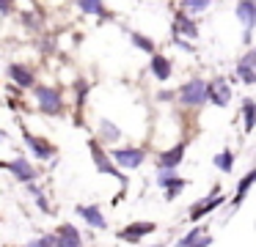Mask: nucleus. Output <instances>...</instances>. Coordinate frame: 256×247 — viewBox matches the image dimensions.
<instances>
[{
	"label": "nucleus",
	"mask_w": 256,
	"mask_h": 247,
	"mask_svg": "<svg viewBox=\"0 0 256 247\" xmlns=\"http://www.w3.org/2000/svg\"><path fill=\"white\" fill-rule=\"evenodd\" d=\"M149 71H152V74H154L160 82H166L168 77L174 74V71H171V60H168L166 55H160V52L152 55V60H149Z\"/></svg>",
	"instance_id": "nucleus-18"
},
{
	"label": "nucleus",
	"mask_w": 256,
	"mask_h": 247,
	"mask_svg": "<svg viewBox=\"0 0 256 247\" xmlns=\"http://www.w3.org/2000/svg\"><path fill=\"white\" fill-rule=\"evenodd\" d=\"M36 104H39V110L44 115H50V118H56V115L64 113V96L56 91V88L50 85H36Z\"/></svg>",
	"instance_id": "nucleus-3"
},
{
	"label": "nucleus",
	"mask_w": 256,
	"mask_h": 247,
	"mask_svg": "<svg viewBox=\"0 0 256 247\" xmlns=\"http://www.w3.org/2000/svg\"><path fill=\"white\" fill-rule=\"evenodd\" d=\"M22 143L28 146V151L34 154L39 162H47V159H52V157H56V151H58L52 143H47L44 137L34 135V132H28V129H22Z\"/></svg>",
	"instance_id": "nucleus-6"
},
{
	"label": "nucleus",
	"mask_w": 256,
	"mask_h": 247,
	"mask_svg": "<svg viewBox=\"0 0 256 247\" xmlns=\"http://www.w3.org/2000/svg\"><path fill=\"white\" fill-rule=\"evenodd\" d=\"M171 33H174V38L188 36L190 41H193V38H198V27H196V22L190 19V14H184V11H179V14L174 16V27H171Z\"/></svg>",
	"instance_id": "nucleus-15"
},
{
	"label": "nucleus",
	"mask_w": 256,
	"mask_h": 247,
	"mask_svg": "<svg viewBox=\"0 0 256 247\" xmlns=\"http://www.w3.org/2000/svg\"><path fill=\"white\" fill-rule=\"evenodd\" d=\"M157 231V223H146V220H140V223H130L124 225L122 231H118V239L122 242H130V245H140V242L146 239V236H152Z\"/></svg>",
	"instance_id": "nucleus-9"
},
{
	"label": "nucleus",
	"mask_w": 256,
	"mask_h": 247,
	"mask_svg": "<svg viewBox=\"0 0 256 247\" xmlns=\"http://www.w3.org/2000/svg\"><path fill=\"white\" fill-rule=\"evenodd\" d=\"M184 154H188V140L176 143V146L166 148V151L157 157V170H176L184 162Z\"/></svg>",
	"instance_id": "nucleus-12"
},
{
	"label": "nucleus",
	"mask_w": 256,
	"mask_h": 247,
	"mask_svg": "<svg viewBox=\"0 0 256 247\" xmlns=\"http://www.w3.org/2000/svg\"><path fill=\"white\" fill-rule=\"evenodd\" d=\"M6 137H8V135H6V132H3V129H0V143L6 140Z\"/></svg>",
	"instance_id": "nucleus-34"
},
{
	"label": "nucleus",
	"mask_w": 256,
	"mask_h": 247,
	"mask_svg": "<svg viewBox=\"0 0 256 247\" xmlns=\"http://www.w3.org/2000/svg\"><path fill=\"white\" fill-rule=\"evenodd\" d=\"M176 99L182 107H193L198 110L201 104L206 102V80H201V77H193V80H188L182 88L176 91Z\"/></svg>",
	"instance_id": "nucleus-2"
},
{
	"label": "nucleus",
	"mask_w": 256,
	"mask_h": 247,
	"mask_svg": "<svg viewBox=\"0 0 256 247\" xmlns=\"http://www.w3.org/2000/svg\"><path fill=\"white\" fill-rule=\"evenodd\" d=\"M12 8V0H0V11H8Z\"/></svg>",
	"instance_id": "nucleus-33"
},
{
	"label": "nucleus",
	"mask_w": 256,
	"mask_h": 247,
	"mask_svg": "<svg viewBox=\"0 0 256 247\" xmlns=\"http://www.w3.org/2000/svg\"><path fill=\"white\" fill-rule=\"evenodd\" d=\"M78 8L83 14H91V16H108L105 0H78Z\"/></svg>",
	"instance_id": "nucleus-23"
},
{
	"label": "nucleus",
	"mask_w": 256,
	"mask_h": 247,
	"mask_svg": "<svg viewBox=\"0 0 256 247\" xmlns=\"http://www.w3.org/2000/svg\"><path fill=\"white\" fill-rule=\"evenodd\" d=\"M74 212H78V217L83 220L86 225H91L94 231H105L108 228V220H105V214H102V209L96 206V203H83V206H74Z\"/></svg>",
	"instance_id": "nucleus-13"
},
{
	"label": "nucleus",
	"mask_w": 256,
	"mask_h": 247,
	"mask_svg": "<svg viewBox=\"0 0 256 247\" xmlns=\"http://www.w3.org/2000/svg\"><path fill=\"white\" fill-rule=\"evenodd\" d=\"M154 247H166V245H154Z\"/></svg>",
	"instance_id": "nucleus-35"
},
{
	"label": "nucleus",
	"mask_w": 256,
	"mask_h": 247,
	"mask_svg": "<svg viewBox=\"0 0 256 247\" xmlns=\"http://www.w3.org/2000/svg\"><path fill=\"white\" fill-rule=\"evenodd\" d=\"M25 247H56V234H44V236H39V239L28 242Z\"/></svg>",
	"instance_id": "nucleus-29"
},
{
	"label": "nucleus",
	"mask_w": 256,
	"mask_h": 247,
	"mask_svg": "<svg viewBox=\"0 0 256 247\" xmlns=\"http://www.w3.org/2000/svg\"><path fill=\"white\" fill-rule=\"evenodd\" d=\"M157 187L162 190L166 201H174V198H179V192L188 187V179L176 176V170H160V173H157Z\"/></svg>",
	"instance_id": "nucleus-7"
},
{
	"label": "nucleus",
	"mask_w": 256,
	"mask_h": 247,
	"mask_svg": "<svg viewBox=\"0 0 256 247\" xmlns=\"http://www.w3.org/2000/svg\"><path fill=\"white\" fill-rule=\"evenodd\" d=\"M237 63H242V66H248L250 71H256V47H250L248 52H245L242 58L237 60Z\"/></svg>",
	"instance_id": "nucleus-30"
},
{
	"label": "nucleus",
	"mask_w": 256,
	"mask_h": 247,
	"mask_svg": "<svg viewBox=\"0 0 256 247\" xmlns=\"http://www.w3.org/2000/svg\"><path fill=\"white\" fill-rule=\"evenodd\" d=\"M56 247H83V236L72 223H61L56 228Z\"/></svg>",
	"instance_id": "nucleus-14"
},
{
	"label": "nucleus",
	"mask_w": 256,
	"mask_h": 247,
	"mask_svg": "<svg viewBox=\"0 0 256 247\" xmlns=\"http://www.w3.org/2000/svg\"><path fill=\"white\" fill-rule=\"evenodd\" d=\"M223 203H226V195H223L220 190L210 192V195H206V198H201V201H196L193 206H190V212H188L190 223H198V220H204L206 214H212V212H215V209H220Z\"/></svg>",
	"instance_id": "nucleus-4"
},
{
	"label": "nucleus",
	"mask_w": 256,
	"mask_h": 247,
	"mask_svg": "<svg viewBox=\"0 0 256 247\" xmlns=\"http://www.w3.org/2000/svg\"><path fill=\"white\" fill-rule=\"evenodd\" d=\"M234 71H237V77L245 82V85H256V71H250L248 66L237 63V66H234Z\"/></svg>",
	"instance_id": "nucleus-27"
},
{
	"label": "nucleus",
	"mask_w": 256,
	"mask_h": 247,
	"mask_svg": "<svg viewBox=\"0 0 256 247\" xmlns=\"http://www.w3.org/2000/svg\"><path fill=\"white\" fill-rule=\"evenodd\" d=\"M88 80H78V85H74V99H78V107H83L86 99H88Z\"/></svg>",
	"instance_id": "nucleus-28"
},
{
	"label": "nucleus",
	"mask_w": 256,
	"mask_h": 247,
	"mask_svg": "<svg viewBox=\"0 0 256 247\" xmlns=\"http://www.w3.org/2000/svg\"><path fill=\"white\" fill-rule=\"evenodd\" d=\"M174 96H176L174 91H160V93H157V99H160V102H171Z\"/></svg>",
	"instance_id": "nucleus-31"
},
{
	"label": "nucleus",
	"mask_w": 256,
	"mask_h": 247,
	"mask_svg": "<svg viewBox=\"0 0 256 247\" xmlns=\"http://www.w3.org/2000/svg\"><path fill=\"white\" fill-rule=\"evenodd\" d=\"M212 165H215L220 173H232V170H234V151H232V148L218 151L215 157H212Z\"/></svg>",
	"instance_id": "nucleus-21"
},
{
	"label": "nucleus",
	"mask_w": 256,
	"mask_h": 247,
	"mask_svg": "<svg viewBox=\"0 0 256 247\" xmlns=\"http://www.w3.org/2000/svg\"><path fill=\"white\" fill-rule=\"evenodd\" d=\"M212 5V0H182V11L184 14H201Z\"/></svg>",
	"instance_id": "nucleus-25"
},
{
	"label": "nucleus",
	"mask_w": 256,
	"mask_h": 247,
	"mask_svg": "<svg viewBox=\"0 0 256 247\" xmlns=\"http://www.w3.org/2000/svg\"><path fill=\"white\" fill-rule=\"evenodd\" d=\"M254 184H256V168H250L248 173L237 181V192H234V198H232V212H237V209L242 206V201L248 198V192H250Z\"/></svg>",
	"instance_id": "nucleus-17"
},
{
	"label": "nucleus",
	"mask_w": 256,
	"mask_h": 247,
	"mask_svg": "<svg viewBox=\"0 0 256 247\" xmlns=\"http://www.w3.org/2000/svg\"><path fill=\"white\" fill-rule=\"evenodd\" d=\"M6 170L14 176V181H20V184H34L36 176H39V170H36L34 165H30V159H25V157L8 159V162H6Z\"/></svg>",
	"instance_id": "nucleus-10"
},
{
	"label": "nucleus",
	"mask_w": 256,
	"mask_h": 247,
	"mask_svg": "<svg viewBox=\"0 0 256 247\" xmlns=\"http://www.w3.org/2000/svg\"><path fill=\"white\" fill-rule=\"evenodd\" d=\"M130 41H132L135 49H140V52H149V55H154V49H157L154 38L144 36V33H138V30H130Z\"/></svg>",
	"instance_id": "nucleus-22"
},
{
	"label": "nucleus",
	"mask_w": 256,
	"mask_h": 247,
	"mask_svg": "<svg viewBox=\"0 0 256 247\" xmlns=\"http://www.w3.org/2000/svg\"><path fill=\"white\" fill-rule=\"evenodd\" d=\"M206 102H212L215 107H226V104L232 102V85H228V80L212 77V80L206 82Z\"/></svg>",
	"instance_id": "nucleus-11"
},
{
	"label": "nucleus",
	"mask_w": 256,
	"mask_h": 247,
	"mask_svg": "<svg viewBox=\"0 0 256 247\" xmlns=\"http://www.w3.org/2000/svg\"><path fill=\"white\" fill-rule=\"evenodd\" d=\"M110 157H113V162H116L118 168H124V170H135V168H140V165H144V159H146V148H140V146L113 148Z\"/></svg>",
	"instance_id": "nucleus-5"
},
{
	"label": "nucleus",
	"mask_w": 256,
	"mask_h": 247,
	"mask_svg": "<svg viewBox=\"0 0 256 247\" xmlns=\"http://www.w3.org/2000/svg\"><path fill=\"white\" fill-rule=\"evenodd\" d=\"M242 129L245 135H250V132L256 129V102L254 99H242Z\"/></svg>",
	"instance_id": "nucleus-20"
},
{
	"label": "nucleus",
	"mask_w": 256,
	"mask_h": 247,
	"mask_svg": "<svg viewBox=\"0 0 256 247\" xmlns=\"http://www.w3.org/2000/svg\"><path fill=\"white\" fill-rule=\"evenodd\" d=\"M210 245H212V236H201V239L196 242L193 247H210Z\"/></svg>",
	"instance_id": "nucleus-32"
},
{
	"label": "nucleus",
	"mask_w": 256,
	"mask_h": 247,
	"mask_svg": "<svg viewBox=\"0 0 256 247\" xmlns=\"http://www.w3.org/2000/svg\"><path fill=\"white\" fill-rule=\"evenodd\" d=\"M28 192L34 195L36 206H39L44 214H50V212H52V209H50V203H47V198H44V192H42V187H39V184H28Z\"/></svg>",
	"instance_id": "nucleus-26"
},
{
	"label": "nucleus",
	"mask_w": 256,
	"mask_h": 247,
	"mask_svg": "<svg viewBox=\"0 0 256 247\" xmlns=\"http://www.w3.org/2000/svg\"><path fill=\"white\" fill-rule=\"evenodd\" d=\"M201 236H206V234H204V228H201V225H193V228H190L188 234H184L182 239L176 242V247H193L196 242L201 239Z\"/></svg>",
	"instance_id": "nucleus-24"
},
{
	"label": "nucleus",
	"mask_w": 256,
	"mask_h": 247,
	"mask_svg": "<svg viewBox=\"0 0 256 247\" xmlns=\"http://www.w3.org/2000/svg\"><path fill=\"white\" fill-rule=\"evenodd\" d=\"M96 140L105 146V143H118L122 140V126L113 124L110 118H100V137Z\"/></svg>",
	"instance_id": "nucleus-19"
},
{
	"label": "nucleus",
	"mask_w": 256,
	"mask_h": 247,
	"mask_svg": "<svg viewBox=\"0 0 256 247\" xmlns=\"http://www.w3.org/2000/svg\"><path fill=\"white\" fill-rule=\"evenodd\" d=\"M6 74H8V80L17 82L20 88H36V74L28 69V66H22V63H12L6 69Z\"/></svg>",
	"instance_id": "nucleus-16"
},
{
	"label": "nucleus",
	"mask_w": 256,
	"mask_h": 247,
	"mask_svg": "<svg viewBox=\"0 0 256 247\" xmlns=\"http://www.w3.org/2000/svg\"><path fill=\"white\" fill-rule=\"evenodd\" d=\"M234 16H237V19L242 22V27H245L242 38L250 41V36H254V30H256V0H237Z\"/></svg>",
	"instance_id": "nucleus-8"
},
{
	"label": "nucleus",
	"mask_w": 256,
	"mask_h": 247,
	"mask_svg": "<svg viewBox=\"0 0 256 247\" xmlns=\"http://www.w3.org/2000/svg\"><path fill=\"white\" fill-rule=\"evenodd\" d=\"M88 154H91V159H94V168L100 170L102 176H110V179H116L118 184L127 190V181H130V179L124 176V170L118 168L116 162H113V157L105 151V148H102V143L96 140V137H91V140H88Z\"/></svg>",
	"instance_id": "nucleus-1"
}]
</instances>
